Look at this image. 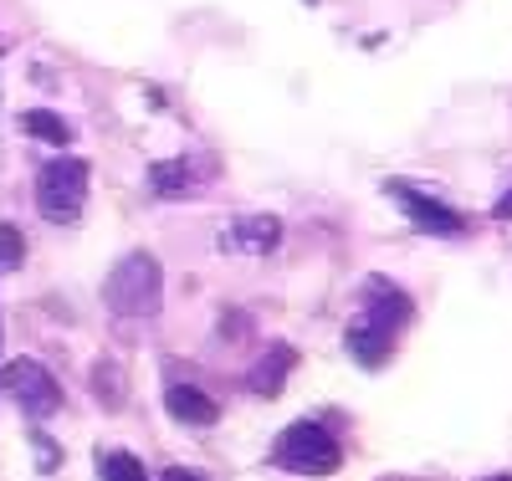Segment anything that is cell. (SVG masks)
<instances>
[{
    "instance_id": "obj_1",
    "label": "cell",
    "mask_w": 512,
    "mask_h": 481,
    "mask_svg": "<svg viewBox=\"0 0 512 481\" xmlns=\"http://www.w3.org/2000/svg\"><path fill=\"white\" fill-rule=\"evenodd\" d=\"M410 313H415V302L400 292V287H390V282H369V292H364V313L349 323V333H344V343H349V354L364 364V369H379L384 359L395 354V333L410 323Z\"/></svg>"
},
{
    "instance_id": "obj_2",
    "label": "cell",
    "mask_w": 512,
    "mask_h": 481,
    "mask_svg": "<svg viewBox=\"0 0 512 481\" xmlns=\"http://www.w3.org/2000/svg\"><path fill=\"white\" fill-rule=\"evenodd\" d=\"M159 297H164V277H159V261L149 251H128L113 267V277L103 282V302L118 318H154Z\"/></svg>"
},
{
    "instance_id": "obj_3",
    "label": "cell",
    "mask_w": 512,
    "mask_h": 481,
    "mask_svg": "<svg viewBox=\"0 0 512 481\" xmlns=\"http://www.w3.org/2000/svg\"><path fill=\"white\" fill-rule=\"evenodd\" d=\"M272 466L292 471V476H333L344 466V446L333 441V430L318 420H297L277 435L272 446Z\"/></svg>"
},
{
    "instance_id": "obj_4",
    "label": "cell",
    "mask_w": 512,
    "mask_h": 481,
    "mask_svg": "<svg viewBox=\"0 0 512 481\" xmlns=\"http://www.w3.org/2000/svg\"><path fill=\"white\" fill-rule=\"evenodd\" d=\"M82 200H88V164L77 154H57L36 169V210L41 221L52 226H72L82 215Z\"/></svg>"
},
{
    "instance_id": "obj_5",
    "label": "cell",
    "mask_w": 512,
    "mask_h": 481,
    "mask_svg": "<svg viewBox=\"0 0 512 481\" xmlns=\"http://www.w3.org/2000/svg\"><path fill=\"white\" fill-rule=\"evenodd\" d=\"M0 389H11V400L21 405L26 420H47L62 405V384L52 379L47 364H36V359H11L6 374H0Z\"/></svg>"
},
{
    "instance_id": "obj_6",
    "label": "cell",
    "mask_w": 512,
    "mask_h": 481,
    "mask_svg": "<svg viewBox=\"0 0 512 481\" xmlns=\"http://www.w3.org/2000/svg\"><path fill=\"white\" fill-rule=\"evenodd\" d=\"M384 195L405 210V221H410L420 236H461V231H466V215H461V210H451V205L436 200V195H420V190L405 185V180H390V185H384Z\"/></svg>"
},
{
    "instance_id": "obj_7",
    "label": "cell",
    "mask_w": 512,
    "mask_h": 481,
    "mask_svg": "<svg viewBox=\"0 0 512 481\" xmlns=\"http://www.w3.org/2000/svg\"><path fill=\"white\" fill-rule=\"evenodd\" d=\"M210 180H216V159H210V154H180V159L149 164V190L159 200H190Z\"/></svg>"
},
{
    "instance_id": "obj_8",
    "label": "cell",
    "mask_w": 512,
    "mask_h": 481,
    "mask_svg": "<svg viewBox=\"0 0 512 481\" xmlns=\"http://www.w3.org/2000/svg\"><path fill=\"white\" fill-rule=\"evenodd\" d=\"M216 246L231 251V256H267V251L282 246V221L277 215H241V221L221 226Z\"/></svg>"
},
{
    "instance_id": "obj_9",
    "label": "cell",
    "mask_w": 512,
    "mask_h": 481,
    "mask_svg": "<svg viewBox=\"0 0 512 481\" xmlns=\"http://www.w3.org/2000/svg\"><path fill=\"white\" fill-rule=\"evenodd\" d=\"M164 410H169V420H180V425H216L221 420V405L210 400L200 384H169L164 389Z\"/></svg>"
},
{
    "instance_id": "obj_10",
    "label": "cell",
    "mask_w": 512,
    "mask_h": 481,
    "mask_svg": "<svg viewBox=\"0 0 512 481\" xmlns=\"http://www.w3.org/2000/svg\"><path fill=\"white\" fill-rule=\"evenodd\" d=\"M297 369V354L287 343H272L262 359H256V369L246 374V389L256 400H272V395H282V384H287V374Z\"/></svg>"
},
{
    "instance_id": "obj_11",
    "label": "cell",
    "mask_w": 512,
    "mask_h": 481,
    "mask_svg": "<svg viewBox=\"0 0 512 481\" xmlns=\"http://www.w3.org/2000/svg\"><path fill=\"white\" fill-rule=\"evenodd\" d=\"M21 134H31V139H41V144H52V149H67V144H72V123H67L62 113L31 108V113H21Z\"/></svg>"
},
{
    "instance_id": "obj_12",
    "label": "cell",
    "mask_w": 512,
    "mask_h": 481,
    "mask_svg": "<svg viewBox=\"0 0 512 481\" xmlns=\"http://www.w3.org/2000/svg\"><path fill=\"white\" fill-rule=\"evenodd\" d=\"M98 481H149V471L128 451H98Z\"/></svg>"
},
{
    "instance_id": "obj_13",
    "label": "cell",
    "mask_w": 512,
    "mask_h": 481,
    "mask_svg": "<svg viewBox=\"0 0 512 481\" xmlns=\"http://www.w3.org/2000/svg\"><path fill=\"white\" fill-rule=\"evenodd\" d=\"M93 395L108 405V410H123V395H128V384H123V369L113 364V359H103L98 369H93Z\"/></svg>"
},
{
    "instance_id": "obj_14",
    "label": "cell",
    "mask_w": 512,
    "mask_h": 481,
    "mask_svg": "<svg viewBox=\"0 0 512 481\" xmlns=\"http://www.w3.org/2000/svg\"><path fill=\"white\" fill-rule=\"evenodd\" d=\"M26 261V241H21V231L16 226H0V272H16Z\"/></svg>"
},
{
    "instance_id": "obj_15",
    "label": "cell",
    "mask_w": 512,
    "mask_h": 481,
    "mask_svg": "<svg viewBox=\"0 0 512 481\" xmlns=\"http://www.w3.org/2000/svg\"><path fill=\"white\" fill-rule=\"evenodd\" d=\"M31 451H36V471H57L62 466V451L47 430H31Z\"/></svg>"
},
{
    "instance_id": "obj_16",
    "label": "cell",
    "mask_w": 512,
    "mask_h": 481,
    "mask_svg": "<svg viewBox=\"0 0 512 481\" xmlns=\"http://www.w3.org/2000/svg\"><path fill=\"white\" fill-rule=\"evenodd\" d=\"M492 215H497V221H512V190H507V195L492 205Z\"/></svg>"
},
{
    "instance_id": "obj_17",
    "label": "cell",
    "mask_w": 512,
    "mask_h": 481,
    "mask_svg": "<svg viewBox=\"0 0 512 481\" xmlns=\"http://www.w3.org/2000/svg\"><path fill=\"white\" fill-rule=\"evenodd\" d=\"M159 481H200V476H195V471H185V466H169Z\"/></svg>"
},
{
    "instance_id": "obj_18",
    "label": "cell",
    "mask_w": 512,
    "mask_h": 481,
    "mask_svg": "<svg viewBox=\"0 0 512 481\" xmlns=\"http://www.w3.org/2000/svg\"><path fill=\"white\" fill-rule=\"evenodd\" d=\"M487 481H512V476H487Z\"/></svg>"
},
{
    "instance_id": "obj_19",
    "label": "cell",
    "mask_w": 512,
    "mask_h": 481,
    "mask_svg": "<svg viewBox=\"0 0 512 481\" xmlns=\"http://www.w3.org/2000/svg\"><path fill=\"white\" fill-rule=\"evenodd\" d=\"M0 374H6V369H0Z\"/></svg>"
}]
</instances>
